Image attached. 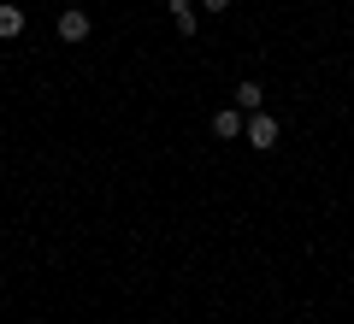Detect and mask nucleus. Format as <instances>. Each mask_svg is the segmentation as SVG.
Masks as SVG:
<instances>
[{
	"instance_id": "f257e3e1",
	"label": "nucleus",
	"mask_w": 354,
	"mask_h": 324,
	"mask_svg": "<svg viewBox=\"0 0 354 324\" xmlns=\"http://www.w3.org/2000/svg\"><path fill=\"white\" fill-rule=\"evenodd\" d=\"M242 136H248L254 153H272V148H278V136H283V124L272 113H248V130H242Z\"/></svg>"
},
{
	"instance_id": "f03ea898",
	"label": "nucleus",
	"mask_w": 354,
	"mask_h": 324,
	"mask_svg": "<svg viewBox=\"0 0 354 324\" xmlns=\"http://www.w3.org/2000/svg\"><path fill=\"white\" fill-rule=\"evenodd\" d=\"M242 130H248V113H242V106H225V113H213V136H218V142H236Z\"/></svg>"
},
{
	"instance_id": "7ed1b4c3",
	"label": "nucleus",
	"mask_w": 354,
	"mask_h": 324,
	"mask_svg": "<svg viewBox=\"0 0 354 324\" xmlns=\"http://www.w3.org/2000/svg\"><path fill=\"white\" fill-rule=\"evenodd\" d=\"M59 41H88V12L83 6H65L59 12Z\"/></svg>"
},
{
	"instance_id": "20e7f679",
	"label": "nucleus",
	"mask_w": 354,
	"mask_h": 324,
	"mask_svg": "<svg viewBox=\"0 0 354 324\" xmlns=\"http://www.w3.org/2000/svg\"><path fill=\"white\" fill-rule=\"evenodd\" d=\"M18 36H24V6L0 0V41H18Z\"/></svg>"
},
{
	"instance_id": "39448f33",
	"label": "nucleus",
	"mask_w": 354,
	"mask_h": 324,
	"mask_svg": "<svg viewBox=\"0 0 354 324\" xmlns=\"http://www.w3.org/2000/svg\"><path fill=\"white\" fill-rule=\"evenodd\" d=\"M236 106H242V113H260V106H266V88L254 83V77H248V83H236Z\"/></svg>"
},
{
	"instance_id": "423d86ee",
	"label": "nucleus",
	"mask_w": 354,
	"mask_h": 324,
	"mask_svg": "<svg viewBox=\"0 0 354 324\" xmlns=\"http://www.w3.org/2000/svg\"><path fill=\"white\" fill-rule=\"evenodd\" d=\"M165 6H171V12H195V0H165Z\"/></svg>"
},
{
	"instance_id": "0eeeda50",
	"label": "nucleus",
	"mask_w": 354,
	"mask_h": 324,
	"mask_svg": "<svg viewBox=\"0 0 354 324\" xmlns=\"http://www.w3.org/2000/svg\"><path fill=\"white\" fill-rule=\"evenodd\" d=\"M225 6H230V0H201V12H225Z\"/></svg>"
},
{
	"instance_id": "6e6552de",
	"label": "nucleus",
	"mask_w": 354,
	"mask_h": 324,
	"mask_svg": "<svg viewBox=\"0 0 354 324\" xmlns=\"http://www.w3.org/2000/svg\"><path fill=\"white\" fill-rule=\"evenodd\" d=\"M348 248H354V242H348Z\"/></svg>"
}]
</instances>
